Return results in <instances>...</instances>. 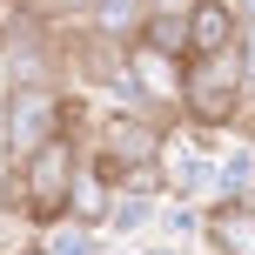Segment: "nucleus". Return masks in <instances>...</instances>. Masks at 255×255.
Returning <instances> with one entry per match:
<instances>
[{
    "instance_id": "f257e3e1",
    "label": "nucleus",
    "mask_w": 255,
    "mask_h": 255,
    "mask_svg": "<svg viewBox=\"0 0 255 255\" xmlns=\"http://www.w3.org/2000/svg\"><path fill=\"white\" fill-rule=\"evenodd\" d=\"M81 148H88V141L67 128V134H54L47 148H34L27 161H13L7 208H20V222H34V229H61L67 222V195H74V175H81Z\"/></svg>"
},
{
    "instance_id": "f03ea898",
    "label": "nucleus",
    "mask_w": 255,
    "mask_h": 255,
    "mask_svg": "<svg viewBox=\"0 0 255 255\" xmlns=\"http://www.w3.org/2000/svg\"><path fill=\"white\" fill-rule=\"evenodd\" d=\"M67 128H74V101H67L61 81H7V94H0V148H7V161H27L34 148H47Z\"/></svg>"
},
{
    "instance_id": "7ed1b4c3",
    "label": "nucleus",
    "mask_w": 255,
    "mask_h": 255,
    "mask_svg": "<svg viewBox=\"0 0 255 255\" xmlns=\"http://www.w3.org/2000/svg\"><path fill=\"white\" fill-rule=\"evenodd\" d=\"M249 108V74L235 54L222 61H188V88H181V115L195 128H235Z\"/></svg>"
},
{
    "instance_id": "20e7f679",
    "label": "nucleus",
    "mask_w": 255,
    "mask_h": 255,
    "mask_svg": "<svg viewBox=\"0 0 255 255\" xmlns=\"http://www.w3.org/2000/svg\"><path fill=\"white\" fill-rule=\"evenodd\" d=\"M154 168H161V188L168 202H188L208 215V202H215V148L195 134H181V128H168L161 134V154H154Z\"/></svg>"
},
{
    "instance_id": "39448f33",
    "label": "nucleus",
    "mask_w": 255,
    "mask_h": 255,
    "mask_svg": "<svg viewBox=\"0 0 255 255\" xmlns=\"http://www.w3.org/2000/svg\"><path fill=\"white\" fill-rule=\"evenodd\" d=\"M181 88H188V61H181V54H161V47H148V40L128 47V94H134L141 115H175Z\"/></svg>"
},
{
    "instance_id": "423d86ee",
    "label": "nucleus",
    "mask_w": 255,
    "mask_h": 255,
    "mask_svg": "<svg viewBox=\"0 0 255 255\" xmlns=\"http://www.w3.org/2000/svg\"><path fill=\"white\" fill-rule=\"evenodd\" d=\"M161 134H168V128L154 121V115H141V108H108L88 148H101L115 168H154V154H161Z\"/></svg>"
},
{
    "instance_id": "0eeeda50",
    "label": "nucleus",
    "mask_w": 255,
    "mask_h": 255,
    "mask_svg": "<svg viewBox=\"0 0 255 255\" xmlns=\"http://www.w3.org/2000/svg\"><path fill=\"white\" fill-rule=\"evenodd\" d=\"M242 40V13L229 0H195L188 7V61H222Z\"/></svg>"
},
{
    "instance_id": "6e6552de",
    "label": "nucleus",
    "mask_w": 255,
    "mask_h": 255,
    "mask_svg": "<svg viewBox=\"0 0 255 255\" xmlns=\"http://www.w3.org/2000/svg\"><path fill=\"white\" fill-rule=\"evenodd\" d=\"M202 249L208 255H255V202H215L202 215Z\"/></svg>"
},
{
    "instance_id": "1a4fd4ad",
    "label": "nucleus",
    "mask_w": 255,
    "mask_h": 255,
    "mask_svg": "<svg viewBox=\"0 0 255 255\" xmlns=\"http://www.w3.org/2000/svg\"><path fill=\"white\" fill-rule=\"evenodd\" d=\"M161 202H168V195H115V208H108L101 235H121V242H141V235H154V222H161Z\"/></svg>"
},
{
    "instance_id": "9d476101",
    "label": "nucleus",
    "mask_w": 255,
    "mask_h": 255,
    "mask_svg": "<svg viewBox=\"0 0 255 255\" xmlns=\"http://www.w3.org/2000/svg\"><path fill=\"white\" fill-rule=\"evenodd\" d=\"M141 27H148V7H141V0H94V7H88V34H101V40L134 47Z\"/></svg>"
},
{
    "instance_id": "9b49d317",
    "label": "nucleus",
    "mask_w": 255,
    "mask_h": 255,
    "mask_svg": "<svg viewBox=\"0 0 255 255\" xmlns=\"http://www.w3.org/2000/svg\"><path fill=\"white\" fill-rule=\"evenodd\" d=\"M154 242H168V249H181V255H202V208H188V202H161Z\"/></svg>"
},
{
    "instance_id": "f8f14e48",
    "label": "nucleus",
    "mask_w": 255,
    "mask_h": 255,
    "mask_svg": "<svg viewBox=\"0 0 255 255\" xmlns=\"http://www.w3.org/2000/svg\"><path fill=\"white\" fill-rule=\"evenodd\" d=\"M40 249H47V255H108V249H101V229H81V222L47 229V235H40Z\"/></svg>"
},
{
    "instance_id": "ddd939ff",
    "label": "nucleus",
    "mask_w": 255,
    "mask_h": 255,
    "mask_svg": "<svg viewBox=\"0 0 255 255\" xmlns=\"http://www.w3.org/2000/svg\"><path fill=\"white\" fill-rule=\"evenodd\" d=\"M141 7H148V20H188L195 0H141Z\"/></svg>"
},
{
    "instance_id": "4468645a",
    "label": "nucleus",
    "mask_w": 255,
    "mask_h": 255,
    "mask_svg": "<svg viewBox=\"0 0 255 255\" xmlns=\"http://www.w3.org/2000/svg\"><path fill=\"white\" fill-rule=\"evenodd\" d=\"M141 255H181V249H168V242H148V249H141Z\"/></svg>"
},
{
    "instance_id": "2eb2a0df",
    "label": "nucleus",
    "mask_w": 255,
    "mask_h": 255,
    "mask_svg": "<svg viewBox=\"0 0 255 255\" xmlns=\"http://www.w3.org/2000/svg\"><path fill=\"white\" fill-rule=\"evenodd\" d=\"M13 255H47V249H40V242H20V249H13Z\"/></svg>"
},
{
    "instance_id": "dca6fc26",
    "label": "nucleus",
    "mask_w": 255,
    "mask_h": 255,
    "mask_svg": "<svg viewBox=\"0 0 255 255\" xmlns=\"http://www.w3.org/2000/svg\"><path fill=\"white\" fill-rule=\"evenodd\" d=\"M202 255H208V249H202Z\"/></svg>"
}]
</instances>
